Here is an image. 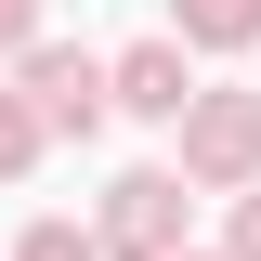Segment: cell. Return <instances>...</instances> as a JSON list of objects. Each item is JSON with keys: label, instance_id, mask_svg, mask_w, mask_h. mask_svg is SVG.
I'll use <instances>...</instances> for the list:
<instances>
[{"label": "cell", "instance_id": "obj_2", "mask_svg": "<svg viewBox=\"0 0 261 261\" xmlns=\"http://www.w3.org/2000/svg\"><path fill=\"white\" fill-rule=\"evenodd\" d=\"M248 157H261V105H196V130H183V170H209V183H235Z\"/></svg>", "mask_w": 261, "mask_h": 261}, {"label": "cell", "instance_id": "obj_7", "mask_svg": "<svg viewBox=\"0 0 261 261\" xmlns=\"http://www.w3.org/2000/svg\"><path fill=\"white\" fill-rule=\"evenodd\" d=\"M39 157V118H13V105H0V170H27Z\"/></svg>", "mask_w": 261, "mask_h": 261}, {"label": "cell", "instance_id": "obj_5", "mask_svg": "<svg viewBox=\"0 0 261 261\" xmlns=\"http://www.w3.org/2000/svg\"><path fill=\"white\" fill-rule=\"evenodd\" d=\"M196 39H261V0H183Z\"/></svg>", "mask_w": 261, "mask_h": 261}, {"label": "cell", "instance_id": "obj_8", "mask_svg": "<svg viewBox=\"0 0 261 261\" xmlns=\"http://www.w3.org/2000/svg\"><path fill=\"white\" fill-rule=\"evenodd\" d=\"M27 13H39V0H0V53H13V39H27Z\"/></svg>", "mask_w": 261, "mask_h": 261}, {"label": "cell", "instance_id": "obj_4", "mask_svg": "<svg viewBox=\"0 0 261 261\" xmlns=\"http://www.w3.org/2000/svg\"><path fill=\"white\" fill-rule=\"evenodd\" d=\"M27 92H39V118H53V130H92V118H105V79H92L79 53H39Z\"/></svg>", "mask_w": 261, "mask_h": 261}, {"label": "cell", "instance_id": "obj_1", "mask_svg": "<svg viewBox=\"0 0 261 261\" xmlns=\"http://www.w3.org/2000/svg\"><path fill=\"white\" fill-rule=\"evenodd\" d=\"M170 235H183V183H170V170H130V183H118V209H105V248L170 261Z\"/></svg>", "mask_w": 261, "mask_h": 261}, {"label": "cell", "instance_id": "obj_6", "mask_svg": "<svg viewBox=\"0 0 261 261\" xmlns=\"http://www.w3.org/2000/svg\"><path fill=\"white\" fill-rule=\"evenodd\" d=\"M13 261H105V248H92V235H65V222H39V235H27Z\"/></svg>", "mask_w": 261, "mask_h": 261}, {"label": "cell", "instance_id": "obj_9", "mask_svg": "<svg viewBox=\"0 0 261 261\" xmlns=\"http://www.w3.org/2000/svg\"><path fill=\"white\" fill-rule=\"evenodd\" d=\"M235 261H261V196H248V222H235Z\"/></svg>", "mask_w": 261, "mask_h": 261}, {"label": "cell", "instance_id": "obj_3", "mask_svg": "<svg viewBox=\"0 0 261 261\" xmlns=\"http://www.w3.org/2000/svg\"><path fill=\"white\" fill-rule=\"evenodd\" d=\"M118 105H130V118H183V105H196V79H183V53H170V39H144V53L118 65Z\"/></svg>", "mask_w": 261, "mask_h": 261}]
</instances>
